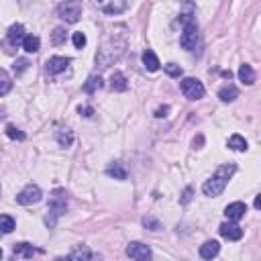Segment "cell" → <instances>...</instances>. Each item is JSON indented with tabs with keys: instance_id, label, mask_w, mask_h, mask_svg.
Segmentation results:
<instances>
[{
	"instance_id": "cell-11",
	"label": "cell",
	"mask_w": 261,
	"mask_h": 261,
	"mask_svg": "<svg viewBox=\"0 0 261 261\" xmlns=\"http://www.w3.org/2000/svg\"><path fill=\"white\" fill-rule=\"evenodd\" d=\"M70 57H61V55H55V57H49L47 59V64H45V70H47V74L51 76H55L59 74V71H64L68 66H70Z\"/></svg>"
},
{
	"instance_id": "cell-8",
	"label": "cell",
	"mask_w": 261,
	"mask_h": 261,
	"mask_svg": "<svg viewBox=\"0 0 261 261\" xmlns=\"http://www.w3.org/2000/svg\"><path fill=\"white\" fill-rule=\"evenodd\" d=\"M39 200H41V190H39V186H35V184L25 186L23 190L18 192V196H17V202H18V204H23V206L37 204Z\"/></svg>"
},
{
	"instance_id": "cell-5",
	"label": "cell",
	"mask_w": 261,
	"mask_h": 261,
	"mask_svg": "<svg viewBox=\"0 0 261 261\" xmlns=\"http://www.w3.org/2000/svg\"><path fill=\"white\" fill-rule=\"evenodd\" d=\"M57 15L59 18H64L66 23H78L82 17V2L80 0H64L57 6Z\"/></svg>"
},
{
	"instance_id": "cell-27",
	"label": "cell",
	"mask_w": 261,
	"mask_h": 261,
	"mask_svg": "<svg viewBox=\"0 0 261 261\" xmlns=\"http://www.w3.org/2000/svg\"><path fill=\"white\" fill-rule=\"evenodd\" d=\"M70 259H94L96 255H94L92 251H88L86 247H78V249H74L70 255H68Z\"/></svg>"
},
{
	"instance_id": "cell-14",
	"label": "cell",
	"mask_w": 261,
	"mask_h": 261,
	"mask_svg": "<svg viewBox=\"0 0 261 261\" xmlns=\"http://www.w3.org/2000/svg\"><path fill=\"white\" fill-rule=\"evenodd\" d=\"M218 251H221V245H218V241H206V243L200 247V255H202L204 259L216 257Z\"/></svg>"
},
{
	"instance_id": "cell-21",
	"label": "cell",
	"mask_w": 261,
	"mask_h": 261,
	"mask_svg": "<svg viewBox=\"0 0 261 261\" xmlns=\"http://www.w3.org/2000/svg\"><path fill=\"white\" fill-rule=\"evenodd\" d=\"M106 174H108L110 177H114V180H127V170H124L121 163H112V165H108V168H106Z\"/></svg>"
},
{
	"instance_id": "cell-25",
	"label": "cell",
	"mask_w": 261,
	"mask_h": 261,
	"mask_svg": "<svg viewBox=\"0 0 261 261\" xmlns=\"http://www.w3.org/2000/svg\"><path fill=\"white\" fill-rule=\"evenodd\" d=\"M100 88H102V78H100V76H90L88 82L84 84V90H86L88 94H94V92L100 90Z\"/></svg>"
},
{
	"instance_id": "cell-37",
	"label": "cell",
	"mask_w": 261,
	"mask_h": 261,
	"mask_svg": "<svg viewBox=\"0 0 261 261\" xmlns=\"http://www.w3.org/2000/svg\"><path fill=\"white\" fill-rule=\"evenodd\" d=\"M0 257H2V249H0Z\"/></svg>"
},
{
	"instance_id": "cell-26",
	"label": "cell",
	"mask_w": 261,
	"mask_h": 261,
	"mask_svg": "<svg viewBox=\"0 0 261 261\" xmlns=\"http://www.w3.org/2000/svg\"><path fill=\"white\" fill-rule=\"evenodd\" d=\"M10 88H13V82H10V78H8V74L4 70H0V96L8 94Z\"/></svg>"
},
{
	"instance_id": "cell-33",
	"label": "cell",
	"mask_w": 261,
	"mask_h": 261,
	"mask_svg": "<svg viewBox=\"0 0 261 261\" xmlns=\"http://www.w3.org/2000/svg\"><path fill=\"white\" fill-rule=\"evenodd\" d=\"M27 66H29V61H27V59H17V61H15V66H13V70L17 71V76H18V74H23V71L27 70Z\"/></svg>"
},
{
	"instance_id": "cell-28",
	"label": "cell",
	"mask_w": 261,
	"mask_h": 261,
	"mask_svg": "<svg viewBox=\"0 0 261 261\" xmlns=\"http://www.w3.org/2000/svg\"><path fill=\"white\" fill-rule=\"evenodd\" d=\"M6 137H10L13 141H25V133L20 129H17L15 124H8L6 127Z\"/></svg>"
},
{
	"instance_id": "cell-19",
	"label": "cell",
	"mask_w": 261,
	"mask_h": 261,
	"mask_svg": "<svg viewBox=\"0 0 261 261\" xmlns=\"http://www.w3.org/2000/svg\"><path fill=\"white\" fill-rule=\"evenodd\" d=\"M39 47H41L39 37H35V35H27V37L23 39V49L27 51V53H37Z\"/></svg>"
},
{
	"instance_id": "cell-16",
	"label": "cell",
	"mask_w": 261,
	"mask_h": 261,
	"mask_svg": "<svg viewBox=\"0 0 261 261\" xmlns=\"http://www.w3.org/2000/svg\"><path fill=\"white\" fill-rule=\"evenodd\" d=\"M143 66L145 68H147L149 71H157L159 70V59H157V55H155L153 53V51L151 49H147V51H145V53H143Z\"/></svg>"
},
{
	"instance_id": "cell-20",
	"label": "cell",
	"mask_w": 261,
	"mask_h": 261,
	"mask_svg": "<svg viewBox=\"0 0 261 261\" xmlns=\"http://www.w3.org/2000/svg\"><path fill=\"white\" fill-rule=\"evenodd\" d=\"M15 231V218L8 214H0V235H8Z\"/></svg>"
},
{
	"instance_id": "cell-31",
	"label": "cell",
	"mask_w": 261,
	"mask_h": 261,
	"mask_svg": "<svg viewBox=\"0 0 261 261\" xmlns=\"http://www.w3.org/2000/svg\"><path fill=\"white\" fill-rule=\"evenodd\" d=\"M71 41H74V47H76V49H82V47L86 45V35L80 31V33H74V37H71Z\"/></svg>"
},
{
	"instance_id": "cell-2",
	"label": "cell",
	"mask_w": 261,
	"mask_h": 261,
	"mask_svg": "<svg viewBox=\"0 0 261 261\" xmlns=\"http://www.w3.org/2000/svg\"><path fill=\"white\" fill-rule=\"evenodd\" d=\"M124 49H127V41H124V39L117 41V37H110V39L104 41L102 49L96 53V61L102 68H110L114 61H119L122 57Z\"/></svg>"
},
{
	"instance_id": "cell-22",
	"label": "cell",
	"mask_w": 261,
	"mask_h": 261,
	"mask_svg": "<svg viewBox=\"0 0 261 261\" xmlns=\"http://www.w3.org/2000/svg\"><path fill=\"white\" fill-rule=\"evenodd\" d=\"M57 143L61 147H70L71 143H74V135H71L70 129H59L57 131Z\"/></svg>"
},
{
	"instance_id": "cell-13",
	"label": "cell",
	"mask_w": 261,
	"mask_h": 261,
	"mask_svg": "<svg viewBox=\"0 0 261 261\" xmlns=\"http://www.w3.org/2000/svg\"><path fill=\"white\" fill-rule=\"evenodd\" d=\"M25 27L23 25H13L8 29V43L10 45H23V39H25Z\"/></svg>"
},
{
	"instance_id": "cell-4",
	"label": "cell",
	"mask_w": 261,
	"mask_h": 261,
	"mask_svg": "<svg viewBox=\"0 0 261 261\" xmlns=\"http://www.w3.org/2000/svg\"><path fill=\"white\" fill-rule=\"evenodd\" d=\"M68 210V202H66V192L64 190H55L53 196L49 198V214L45 218V223L49 226H55L57 223V218L59 216H64Z\"/></svg>"
},
{
	"instance_id": "cell-36",
	"label": "cell",
	"mask_w": 261,
	"mask_h": 261,
	"mask_svg": "<svg viewBox=\"0 0 261 261\" xmlns=\"http://www.w3.org/2000/svg\"><path fill=\"white\" fill-rule=\"evenodd\" d=\"M168 112H170V106L157 108V110H155V117H157V119H161V117H165V114H168Z\"/></svg>"
},
{
	"instance_id": "cell-12",
	"label": "cell",
	"mask_w": 261,
	"mask_h": 261,
	"mask_svg": "<svg viewBox=\"0 0 261 261\" xmlns=\"http://www.w3.org/2000/svg\"><path fill=\"white\" fill-rule=\"evenodd\" d=\"M245 212H247V206L243 202H233L225 208V214H226L228 221H241V218L245 216Z\"/></svg>"
},
{
	"instance_id": "cell-1",
	"label": "cell",
	"mask_w": 261,
	"mask_h": 261,
	"mask_svg": "<svg viewBox=\"0 0 261 261\" xmlns=\"http://www.w3.org/2000/svg\"><path fill=\"white\" fill-rule=\"evenodd\" d=\"M237 172V165L235 163H226V165H221V168L216 170V174L210 177V180H206L204 186H202V192L210 198H216L225 192V188L231 180V175Z\"/></svg>"
},
{
	"instance_id": "cell-34",
	"label": "cell",
	"mask_w": 261,
	"mask_h": 261,
	"mask_svg": "<svg viewBox=\"0 0 261 261\" xmlns=\"http://www.w3.org/2000/svg\"><path fill=\"white\" fill-rule=\"evenodd\" d=\"M192 194H194V190H192V188H186V192H184V196H182V204H188V202H190Z\"/></svg>"
},
{
	"instance_id": "cell-35",
	"label": "cell",
	"mask_w": 261,
	"mask_h": 261,
	"mask_svg": "<svg viewBox=\"0 0 261 261\" xmlns=\"http://www.w3.org/2000/svg\"><path fill=\"white\" fill-rule=\"evenodd\" d=\"M78 110H80V114H84V117H92V114H94V108L92 106H80Z\"/></svg>"
},
{
	"instance_id": "cell-17",
	"label": "cell",
	"mask_w": 261,
	"mask_h": 261,
	"mask_svg": "<svg viewBox=\"0 0 261 261\" xmlns=\"http://www.w3.org/2000/svg\"><path fill=\"white\" fill-rule=\"evenodd\" d=\"M110 88L114 90V92H124L129 88V84H127V78H124L121 71H114L112 74V78H110Z\"/></svg>"
},
{
	"instance_id": "cell-23",
	"label": "cell",
	"mask_w": 261,
	"mask_h": 261,
	"mask_svg": "<svg viewBox=\"0 0 261 261\" xmlns=\"http://www.w3.org/2000/svg\"><path fill=\"white\" fill-rule=\"evenodd\" d=\"M228 147L233 151H247V141L241 137V135H233L231 139H228Z\"/></svg>"
},
{
	"instance_id": "cell-3",
	"label": "cell",
	"mask_w": 261,
	"mask_h": 261,
	"mask_svg": "<svg viewBox=\"0 0 261 261\" xmlns=\"http://www.w3.org/2000/svg\"><path fill=\"white\" fill-rule=\"evenodd\" d=\"M182 35H180V45L186 51H196L200 45V35H198V25L192 15H182Z\"/></svg>"
},
{
	"instance_id": "cell-15",
	"label": "cell",
	"mask_w": 261,
	"mask_h": 261,
	"mask_svg": "<svg viewBox=\"0 0 261 261\" xmlns=\"http://www.w3.org/2000/svg\"><path fill=\"white\" fill-rule=\"evenodd\" d=\"M239 80H241L243 84H247V86L255 84V71H253V68L243 64L241 68H239Z\"/></svg>"
},
{
	"instance_id": "cell-30",
	"label": "cell",
	"mask_w": 261,
	"mask_h": 261,
	"mask_svg": "<svg viewBox=\"0 0 261 261\" xmlns=\"http://www.w3.org/2000/svg\"><path fill=\"white\" fill-rule=\"evenodd\" d=\"M143 225L149 228V231H161V223L159 221H155L153 216H145L143 218Z\"/></svg>"
},
{
	"instance_id": "cell-29",
	"label": "cell",
	"mask_w": 261,
	"mask_h": 261,
	"mask_svg": "<svg viewBox=\"0 0 261 261\" xmlns=\"http://www.w3.org/2000/svg\"><path fill=\"white\" fill-rule=\"evenodd\" d=\"M64 41H66V29H61V27L53 29V35H51V43H53V45H61Z\"/></svg>"
},
{
	"instance_id": "cell-32",
	"label": "cell",
	"mask_w": 261,
	"mask_h": 261,
	"mask_svg": "<svg viewBox=\"0 0 261 261\" xmlns=\"http://www.w3.org/2000/svg\"><path fill=\"white\" fill-rule=\"evenodd\" d=\"M165 71H168L172 78H180L182 76V68L175 66V64H168V66H165Z\"/></svg>"
},
{
	"instance_id": "cell-6",
	"label": "cell",
	"mask_w": 261,
	"mask_h": 261,
	"mask_svg": "<svg viewBox=\"0 0 261 261\" xmlns=\"http://www.w3.org/2000/svg\"><path fill=\"white\" fill-rule=\"evenodd\" d=\"M180 90L182 94L188 98V100H200L204 96V86H202V82L200 80H196V78H184L180 82Z\"/></svg>"
},
{
	"instance_id": "cell-18",
	"label": "cell",
	"mask_w": 261,
	"mask_h": 261,
	"mask_svg": "<svg viewBox=\"0 0 261 261\" xmlns=\"http://www.w3.org/2000/svg\"><path fill=\"white\" fill-rule=\"evenodd\" d=\"M13 253H15V257H33L37 253V249L29 243H18V245H15Z\"/></svg>"
},
{
	"instance_id": "cell-24",
	"label": "cell",
	"mask_w": 261,
	"mask_h": 261,
	"mask_svg": "<svg viewBox=\"0 0 261 261\" xmlns=\"http://www.w3.org/2000/svg\"><path fill=\"white\" fill-rule=\"evenodd\" d=\"M237 96H239V92H237L235 86H225L221 92H218V98H221L223 102H233Z\"/></svg>"
},
{
	"instance_id": "cell-10",
	"label": "cell",
	"mask_w": 261,
	"mask_h": 261,
	"mask_svg": "<svg viewBox=\"0 0 261 261\" xmlns=\"http://www.w3.org/2000/svg\"><path fill=\"white\" fill-rule=\"evenodd\" d=\"M221 235L225 237V239H228V241H239V239L243 237V228L237 225V221H228V223H223L221 225Z\"/></svg>"
},
{
	"instance_id": "cell-7",
	"label": "cell",
	"mask_w": 261,
	"mask_h": 261,
	"mask_svg": "<svg viewBox=\"0 0 261 261\" xmlns=\"http://www.w3.org/2000/svg\"><path fill=\"white\" fill-rule=\"evenodd\" d=\"M96 6L104 15L114 17V15H122L131 6V0H96Z\"/></svg>"
},
{
	"instance_id": "cell-9",
	"label": "cell",
	"mask_w": 261,
	"mask_h": 261,
	"mask_svg": "<svg viewBox=\"0 0 261 261\" xmlns=\"http://www.w3.org/2000/svg\"><path fill=\"white\" fill-rule=\"evenodd\" d=\"M127 255L137 261H147V259H151V249L145 243H131L127 247Z\"/></svg>"
}]
</instances>
